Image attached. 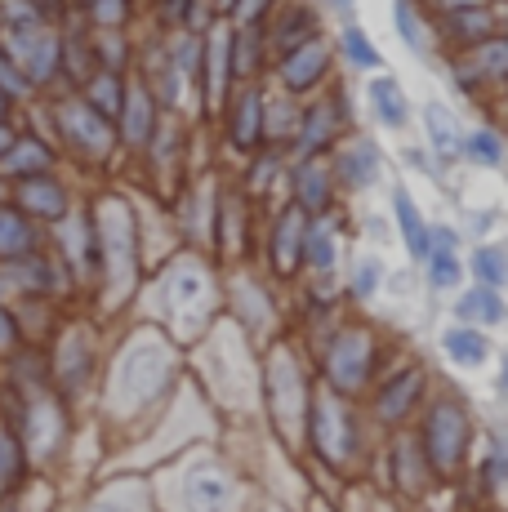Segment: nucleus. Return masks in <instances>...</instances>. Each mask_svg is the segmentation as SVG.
Masks as SVG:
<instances>
[{
  "instance_id": "a19ab883",
  "label": "nucleus",
  "mask_w": 508,
  "mask_h": 512,
  "mask_svg": "<svg viewBox=\"0 0 508 512\" xmlns=\"http://www.w3.org/2000/svg\"><path fill=\"white\" fill-rule=\"evenodd\" d=\"M130 18H134V0H90L85 5V23L103 27V32H125Z\"/></svg>"
},
{
  "instance_id": "f03ea898",
  "label": "nucleus",
  "mask_w": 508,
  "mask_h": 512,
  "mask_svg": "<svg viewBox=\"0 0 508 512\" xmlns=\"http://www.w3.org/2000/svg\"><path fill=\"white\" fill-rule=\"evenodd\" d=\"M174 352L165 348L161 339H152V334H139V339H130L121 348V357H116L112 374H107V401H112L116 415H139L143 406H152L156 397L165 392V383H170L174 374Z\"/></svg>"
},
{
  "instance_id": "49530a36",
  "label": "nucleus",
  "mask_w": 508,
  "mask_h": 512,
  "mask_svg": "<svg viewBox=\"0 0 508 512\" xmlns=\"http://www.w3.org/2000/svg\"><path fill=\"white\" fill-rule=\"evenodd\" d=\"M0 94H9L14 103H32V98H36V85L27 81L23 67H18L5 49H0Z\"/></svg>"
},
{
  "instance_id": "f8f14e48",
  "label": "nucleus",
  "mask_w": 508,
  "mask_h": 512,
  "mask_svg": "<svg viewBox=\"0 0 508 512\" xmlns=\"http://www.w3.org/2000/svg\"><path fill=\"white\" fill-rule=\"evenodd\" d=\"M54 259L67 268L72 285L99 281V245H94V223L90 214H67L63 223H54Z\"/></svg>"
},
{
  "instance_id": "6e6552de",
  "label": "nucleus",
  "mask_w": 508,
  "mask_h": 512,
  "mask_svg": "<svg viewBox=\"0 0 508 512\" xmlns=\"http://www.w3.org/2000/svg\"><path fill=\"white\" fill-rule=\"evenodd\" d=\"M45 366H50V383L58 397H81L94 383V374H99V339H94V330L63 326L54 343V357Z\"/></svg>"
},
{
  "instance_id": "6ab92c4d",
  "label": "nucleus",
  "mask_w": 508,
  "mask_h": 512,
  "mask_svg": "<svg viewBox=\"0 0 508 512\" xmlns=\"http://www.w3.org/2000/svg\"><path fill=\"white\" fill-rule=\"evenodd\" d=\"M45 250V228L27 219L14 201H0V268L5 263H23Z\"/></svg>"
},
{
  "instance_id": "9b49d317",
  "label": "nucleus",
  "mask_w": 508,
  "mask_h": 512,
  "mask_svg": "<svg viewBox=\"0 0 508 512\" xmlns=\"http://www.w3.org/2000/svg\"><path fill=\"white\" fill-rule=\"evenodd\" d=\"M308 437L317 446V455L326 459L330 468H348L357 455V423L348 415V406L330 392V397H317L312 401V415H308Z\"/></svg>"
},
{
  "instance_id": "0eeeda50",
  "label": "nucleus",
  "mask_w": 508,
  "mask_h": 512,
  "mask_svg": "<svg viewBox=\"0 0 508 512\" xmlns=\"http://www.w3.org/2000/svg\"><path fill=\"white\" fill-rule=\"evenodd\" d=\"M0 49L23 67L36 94L58 90L63 72V27H0Z\"/></svg>"
},
{
  "instance_id": "1a4fd4ad",
  "label": "nucleus",
  "mask_w": 508,
  "mask_h": 512,
  "mask_svg": "<svg viewBox=\"0 0 508 512\" xmlns=\"http://www.w3.org/2000/svg\"><path fill=\"white\" fill-rule=\"evenodd\" d=\"M321 370H326L330 392H344V397L348 392H361L370 379V370H375V334L366 326H344L335 339H330Z\"/></svg>"
},
{
  "instance_id": "cd10ccee",
  "label": "nucleus",
  "mask_w": 508,
  "mask_h": 512,
  "mask_svg": "<svg viewBox=\"0 0 508 512\" xmlns=\"http://www.w3.org/2000/svg\"><path fill=\"white\" fill-rule=\"evenodd\" d=\"M214 245H219L228 259H237L246 250V201L241 192H223L219 210H214Z\"/></svg>"
},
{
  "instance_id": "72a5a7b5",
  "label": "nucleus",
  "mask_w": 508,
  "mask_h": 512,
  "mask_svg": "<svg viewBox=\"0 0 508 512\" xmlns=\"http://www.w3.org/2000/svg\"><path fill=\"white\" fill-rule=\"evenodd\" d=\"M442 352L455 361V366L477 370V366H486V357H491V343H486V334L477 326H451L442 334Z\"/></svg>"
},
{
  "instance_id": "bf43d9fd",
  "label": "nucleus",
  "mask_w": 508,
  "mask_h": 512,
  "mask_svg": "<svg viewBox=\"0 0 508 512\" xmlns=\"http://www.w3.org/2000/svg\"><path fill=\"white\" fill-rule=\"evenodd\" d=\"M339 5H348V0H339Z\"/></svg>"
},
{
  "instance_id": "f704fd0d",
  "label": "nucleus",
  "mask_w": 508,
  "mask_h": 512,
  "mask_svg": "<svg viewBox=\"0 0 508 512\" xmlns=\"http://www.w3.org/2000/svg\"><path fill=\"white\" fill-rule=\"evenodd\" d=\"M263 54H268V49H263V27L259 23L254 27H232V76H237L241 85L254 81Z\"/></svg>"
},
{
  "instance_id": "79ce46f5",
  "label": "nucleus",
  "mask_w": 508,
  "mask_h": 512,
  "mask_svg": "<svg viewBox=\"0 0 508 512\" xmlns=\"http://www.w3.org/2000/svg\"><path fill=\"white\" fill-rule=\"evenodd\" d=\"M473 277H477V285H491V290H500V285L508 281V254L495 250V245H477Z\"/></svg>"
},
{
  "instance_id": "4d7b16f0",
  "label": "nucleus",
  "mask_w": 508,
  "mask_h": 512,
  "mask_svg": "<svg viewBox=\"0 0 508 512\" xmlns=\"http://www.w3.org/2000/svg\"><path fill=\"white\" fill-rule=\"evenodd\" d=\"M14 98H9V94H0V121H9V116H14Z\"/></svg>"
},
{
  "instance_id": "3c124183",
  "label": "nucleus",
  "mask_w": 508,
  "mask_h": 512,
  "mask_svg": "<svg viewBox=\"0 0 508 512\" xmlns=\"http://www.w3.org/2000/svg\"><path fill=\"white\" fill-rule=\"evenodd\" d=\"M277 152H268V156H263V161H254V170H250V179H246V187H250V192H268V187H272V179H277Z\"/></svg>"
},
{
  "instance_id": "dca6fc26",
  "label": "nucleus",
  "mask_w": 508,
  "mask_h": 512,
  "mask_svg": "<svg viewBox=\"0 0 508 512\" xmlns=\"http://www.w3.org/2000/svg\"><path fill=\"white\" fill-rule=\"evenodd\" d=\"M223 112H228V143L237 147L241 156H254V147L268 139V94L250 81L228 98Z\"/></svg>"
},
{
  "instance_id": "bb28decb",
  "label": "nucleus",
  "mask_w": 508,
  "mask_h": 512,
  "mask_svg": "<svg viewBox=\"0 0 508 512\" xmlns=\"http://www.w3.org/2000/svg\"><path fill=\"white\" fill-rule=\"evenodd\" d=\"M304 263L317 272V277L335 272V263H339V219H330V214H312L308 219Z\"/></svg>"
},
{
  "instance_id": "ddd939ff",
  "label": "nucleus",
  "mask_w": 508,
  "mask_h": 512,
  "mask_svg": "<svg viewBox=\"0 0 508 512\" xmlns=\"http://www.w3.org/2000/svg\"><path fill=\"white\" fill-rule=\"evenodd\" d=\"M205 54H201V98H205V112L219 116L228 107V90L237 85L232 76V27L228 23H214L210 32H201Z\"/></svg>"
},
{
  "instance_id": "2f4dec72",
  "label": "nucleus",
  "mask_w": 508,
  "mask_h": 512,
  "mask_svg": "<svg viewBox=\"0 0 508 512\" xmlns=\"http://www.w3.org/2000/svg\"><path fill=\"white\" fill-rule=\"evenodd\" d=\"M442 32L451 36V45H455V49H473V45H482L486 36H495V14H491L486 5H477V9H459V14L442 18Z\"/></svg>"
},
{
  "instance_id": "4be33fe9",
  "label": "nucleus",
  "mask_w": 508,
  "mask_h": 512,
  "mask_svg": "<svg viewBox=\"0 0 508 512\" xmlns=\"http://www.w3.org/2000/svg\"><path fill=\"white\" fill-rule=\"evenodd\" d=\"M424 388H428V374L419 370V366L397 370L393 379H388L384 388L375 392V419H379V423H402V419L410 415V410L419 406Z\"/></svg>"
},
{
  "instance_id": "f257e3e1",
  "label": "nucleus",
  "mask_w": 508,
  "mask_h": 512,
  "mask_svg": "<svg viewBox=\"0 0 508 512\" xmlns=\"http://www.w3.org/2000/svg\"><path fill=\"white\" fill-rule=\"evenodd\" d=\"M94 245H99V290L107 303H125L139 285V223L125 196L107 192L90 210Z\"/></svg>"
},
{
  "instance_id": "4c0bfd02",
  "label": "nucleus",
  "mask_w": 508,
  "mask_h": 512,
  "mask_svg": "<svg viewBox=\"0 0 508 512\" xmlns=\"http://www.w3.org/2000/svg\"><path fill=\"white\" fill-rule=\"evenodd\" d=\"M90 49H94V63L103 67V72H130V58L134 49L125 41V32H103V27H90Z\"/></svg>"
},
{
  "instance_id": "c9c22d12",
  "label": "nucleus",
  "mask_w": 508,
  "mask_h": 512,
  "mask_svg": "<svg viewBox=\"0 0 508 512\" xmlns=\"http://www.w3.org/2000/svg\"><path fill=\"white\" fill-rule=\"evenodd\" d=\"M459 317H464V326H500L504 321V299L500 290H491V285H473L468 294H459Z\"/></svg>"
},
{
  "instance_id": "6e6d98bb",
  "label": "nucleus",
  "mask_w": 508,
  "mask_h": 512,
  "mask_svg": "<svg viewBox=\"0 0 508 512\" xmlns=\"http://www.w3.org/2000/svg\"><path fill=\"white\" fill-rule=\"evenodd\" d=\"M214 5V18H228L232 14V5H237V0H210Z\"/></svg>"
},
{
  "instance_id": "7ed1b4c3",
  "label": "nucleus",
  "mask_w": 508,
  "mask_h": 512,
  "mask_svg": "<svg viewBox=\"0 0 508 512\" xmlns=\"http://www.w3.org/2000/svg\"><path fill=\"white\" fill-rule=\"evenodd\" d=\"M50 130H54V147L63 156H72L76 165H107L116 156V125L99 116L81 94H54L50 98Z\"/></svg>"
},
{
  "instance_id": "e433bc0d",
  "label": "nucleus",
  "mask_w": 508,
  "mask_h": 512,
  "mask_svg": "<svg viewBox=\"0 0 508 512\" xmlns=\"http://www.w3.org/2000/svg\"><path fill=\"white\" fill-rule=\"evenodd\" d=\"M424 130H428V143H433V152L442 156V161H455L459 147H464V134H459L455 116L446 112L442 103H433V107L424 112Z\"/></svg>"
},
{
  "instance_id": "58836bf2",
  "label": "nucleus",
  "mask_w": 508,
  "mask_h": 512,
  "mask_svg": "<svg viewBox=\"0 0 508 512\" xmlns=\"http://www.w3.org/2000/svg\"><path fill=\"white\" fill-rule=\"evenodd\" d=\"M424 272H428V285H433V290H455V285H459V277H464V263H459L455 245L428 241V254H424Z\"/></svg>"
},
{
  "instance_id": "20e7f679",
  "label": "nucleus",
  "mask_w": 508,
  "mask_h": 512,
  "mask_svg": "<svg viewBox=\"0 0 508 512\" xmlns=\"http://www.w3.org/2000/svg\"><path fill=\"white\" fill-rule=\"evenodd\" d=\"M156 290H161L165 326L179 334V339H192V334L205 330V321H210V312H214V281L201 259H192V254L174 259L170 268L161 272Z\"/></svg>"
},
{
  "instance_id": "c756f323",
  "label": "nucleus",
  "mask_w": 508,
  "mask_h": 512,
  "mask_svg": "<svg viewBox=\"0 0 508 512\" xmlns=\"http://www.w3.org/2000/svg\"><path fill=\"white\" fill-rule=\"evenodd\" d=\"M125 85H130V76H121V72H103V67H99V72H94L76 94H81L99 116H107V121L116 125V116H121V107H125Z\"/></svg>"
},
{
  "instance_id": "c03bdc74",
  "label": "nucleus",
  "mask_w": 508,
  "mask_h": 512,
  "mask_svg": "<svg viewBox=\"0 0 508 512\" xmlns=\"http://www.w3.org/2000/svg\"><path fill=\"white\" fill-rule=\"evenodd\" d=\"M23 348H27V330H23V321H18L14 303L0 299V361H14Z\"/></svg>"
},
{
  "instance_id": "f3484780",
  "label": "nucleus",
  "mask_w": 508,
  "mask_h": 512,
  "mask_svg": "<svg viewBox=\"0 0 508 512\" xmlns=\"http://www.w3.org/2000/svg\"><path fill=\"white\" fill-rule=\"evenodd\" d=\"M156 125H161V103H156L148 85L134 76V81L125 85L121 116H116V139H121V147H130V152H148Z\"/></svg>"
},
{
  "instance_id": "39448f33",
  "label": "nucleus",
  "mask_w": 508,
  "mask_h": 512,
  "mask_svg": "<svg viewBox=\"0 0 508 512\" xmlns=\"http://www.w3.org/2000/svg\"><path fill=\"white\" fill-rule=\"evenodd\" d=\"M419 446H424V459H428V468H433V477H446V481L459 477V468H464V459H468V446H473V419H468V410L459 406L455 397H437L433 406H428Z\"/></svg>"
},
{
  "instance_id": "603ef678",
  "label": "nucleus",
  "mask_w": 508,
  "mask_h": 512,
  "mask_svg": "<svg viewBox=\"0 0 508 512\" xmlns=\"http://www.w3.org/2000/svg\"><path fill=\"white\" fill-rule=\"evenodd\" d=\"M486 481H508V441L495 437L491 441V455H486Z\"/></svg>"
},
{
  "instance_id": "7c9ffc66",
  "label": "nucleus",
  "mask_w": 508,
  "mask_h": 512,
  "mask_svg": "<svg viewBox=\"0 0 508 512\" xmlns=\"http://www.w3.org/2000/svg\"><path fill=\"white\" fill-rule=\"evenodd\" d=\"M366 98H370V112H375L388 130H402L406 125L410 103H406V90L393 81V76H375V81H366Z\"/></svg>"
},
{
  "instance_id": "473e14b6",
  "label": "nucleus",
  "mask_w": 508,
  "mask_h": 512,
  "mask_svg": "<svg viewBox=\"0 0 508 512\" xmlns=\"http://www.w3.org/2000/svg\"><path fill=\"white\" fill-rule=\"evenodd\" d=\"M393 214H397V232H402L410 259L424 263V254H428V223H424V214H419L415 196H410L406 187H397V192H393Z\"/></svg>"
},
{
  "instance_id": "864d4df0",
  "label": "nucleus",
  "mask_w": 508,
  "mask_h": 512,
  "mask_svg": "<svg viewBox=\"0 0 508 512\" xmlns=\"http://www.w3.org/2000/svg\"><path fill=\"white\" fill-rule=\"evenodd\" d=\"M433 14H442V18H451V14H459V9H477L482 0H424Z\"/></svg>"
},
{
  "instance_id": "c85d7f7f",
  "label": "nucleus",
  "mask_w": 508,
  "mask_h": 512,
  "mask_svg": "<svg viewBox=\"0 0 508 512\" xmlns=\"http://www.w3.org/2000/svg\"><path fill=\"white\" fill-rule=\"evenodd\" d=\"M27 468H32V459H27V446H23V437H18L14 419L0 415V495L23 486Z\"/></svg>"
},
{
  "instance_id": "ea45409f",
  "label": "nucleus",
  "mask_w": 508,
  "mask_h": 512,
  "mask_svg": "<svg viewBox=\"0 0 508 512\" xmlns=\"http://www.w3.org/2000/svg\"><path fill=\"white\" fill-rule=\"evenodd\" d=\"M459 156H468L473 165H482V170H500L504 165V143L495 130H473L459 147Z\"/></svg>"
},
{
  "instance_id": "a18cd8bd",
  "label": "nucleus",
  "mask_w": 508,
  "mask_h": 512,
  "mask_svg": "<svg viewBox=\"0 0 508 512\" xmlns=\"http://www.w3.org/2000/svg\"><path fill=\"white\" fill-rule=\"evenodd\" d=\"M397 32L406 36V45L415 49V54H428V27H424V18H419V5L415 0H397Z\"/></svg>"
},
{
  "instance_id": "a878e982",
  "label": "nucleus",
  "mask_w": 508,
  "mask_h": 512,
  "mask_svg": "<svg viewBox=\"0 0 508 512\" xmlns=\"http://www.w3.org/2000/svg\"><path fill=\"white\" fill-rule=\"evenodd\" d=\"M335 179L348 187V192H361V187H370V179L379 174V147L370 139H353L348 147H339L335 152Z\"/></svg>"
},
{
  "instance_id": "8fccbe9b",
  "label": "nucleus",
  "mask_w": 508,
  "mask_h": 512,
  "mask_svg": "<svg viewBox=\"0 0 508 512\" xmlns=\"http://www.w3.org/2000/svg\"><path fill=\"white\" fill-rule=\"evenodd\" d=\"M272 5H277V0H237L228 18H232L237 27H254V23H263V18H268Z\"/></svg>"
},
{
  "instance_id": "aec40b11",
  "label": "nucleus",
  "mask_w": 508,
  "mask_h": 512,
  "mask_svg": "<svg viewBox=\"0 0 508 512\" xmlns=\"http://www.w3.org/2000/svg\"><path fill=\"white\" fill-rule=\"evenodd\" d=\"M304 236H308V214L299 205H286L272 223V236H268V250H272V268L277 277H295L299 263H304Z\"/></svg>"
},
{
  "instance_id": "37998d69",
  "label": "nucleus",
  "mask_w": 508,
  "mask_h": 512,
  "mask_svg": "<svg viewBox=\"0 0 508 512\" xmlns=\"http://www.w3.org/2000/svg\"><path fill=\"white\" fill-rule=\"evenodd\" d=\"M85 512H152V508H148V499H143V490L112 486V490H103L99 499H90V508Z\"/></svg>"
},
{
  "instance_id": "412c9836",
  "label": "nucleus",
  "mask_w": 508,
  "mask_h": 512,
  "mask_svg": "<svg viewBox=\"0 0 508 512\" xmlns=\"http://www.w3.org/2000/svg\"><path fill=\"white\" fill-rule=\"evenodd\" d=\"M58 170V147L50 139H32V134H18V143L0 156V183H23L36 174H54Z\"/></svg>"
},
{
  "instance_id": "5fc2aeb1",
  "label": "nucleus",
  "mask_w": 508,
  "mask_h": 512,
  "mask_svg": "<svg viewBox=\"0 0 508 512\" xmlns=\"http://www.w3.org/2000/svg\"><path fill=\"white\" fill-rule=\"evenodd\" d=\"M14 143H18V125L14 121H0V156H5Z\"/></svg>"
},
{
  "instance_id": "2eb2a0df",
  "label": "nucleus",
  "mask_w": 508,
  "mask_h": 512,
  "mask_svg": "<svg viewBox=\"0 0 508 512\" xmlns=\"http://www.w3.org/2000/svg\"><path fill=\"white\" fill-rule=\"evenodd\" d=\"M9 201L27 219L41 223V228H54V223H63L72 214V187L58 179V174H36V179H23L9 187Z\"/></svg>"
},
{
  "instance_id": "423d86ee",
  "label": "nucleus",
  "mask_w": 508,
  "mask_h": 512,
  "mask_svg": "<svg viewBox=\"0 0 508 512\" xmlns=\"http://www.w3.org/2000/svg\"><path fill=\"white\" fill-rule=\"evenodd\" d=\"M241 508V486L223 464L214 459H192L179 468L170 486V512H237Z\"/></svg>"
},
{
  "instance_id": "13d9d810",
  "label": "nucleus",
  "mask_w": 508,
  "mask_h": 512,
  "mask_svg": "<svg viewBox=\"0 0 508 512\" xmlns=\"http://www.w3.org/2000/svg\"><path fill=\"white\" fill-rule=\"evenodd\" d=\"M500 388H504V397H508V361H504V370H500Z\"/></svg>"
},
{
  "instance_id": "9d476101",
  "label": "nucleus",
  "mask_w": 508,
  "mask_h": 512,
  "mask_svg": "<svg viewBox=\"0 0 508 512\" xmlns=\"http://www.w3.org/2000/svg\"><path fill=\"white\" fill-rule=\"evenodd\" d=\"M268 406L286 441L308 437V383H304V370L286 352H277L268 366Z\"/></svg>"
},
{
  "instance_id": "5701e85b",
  "label": "nucleus",
  "mask_w": 508,
  "mask_h": 512,
  "mask_svg": "<svg viewBox=\"0 0 508 512\" xmlns=\"http://www.w3.org/2000/svg\"><path fill=\"white\" fill-rule=\"evenodd\" d=\"M455 72L464 85H508V36H486L482 45L464 49Z\"/></svg>"
},
{
  "instance_id": "4468645a",
  "label": "nucleus",
  "mask_w": 508,
  "mask_h": 512,
  "mask_svg": "<svg viewBox=\"0 0 508 512\" xmlns=\"http://www.w3.org/2000/svg\"><path fill=\"white\" fill-rule=\"evenodd\" d=\"M259 27H263V49H268L272 58H281V54H290V49H299L304 41H312L321 18L308 0H277Z\"/></svg>"
},
{
  "instance_id": "de8ad7c7",
  "label": "nucleus",
  "mask_w": 508,
  "mask_h": 512,
  "mask_svg": "<svg viewBox=\"0 0 508 512\" xmlns=\"http://www.w3.org/2000/svg\"><path fill=\"white\" fill-rule=\"evenodd\" d=\"M339 54H344L353 67H361V72L379 67V49L370 45V41H366V32H357V27H348V32L339 36Z\"/></svg>"
},
{
  "instance_id": "09e8293b",
  "label": "nucleus",
  "mask_w": 508,
  "mask_h": 512,
  "mask_svg": "<svg viewBox=\"0 0 508 512\" xmlns=\"http://www.w3.org/2000/svg\"><path fill=\"white\" fill-rule=\"evenodd\" d=\"M379 285H384V259H375V254L357 259V268H353V299H375Z\"/></svg>"
},
{
  "instance_id": "393cba45",
  "label": "nucleus",
  "mask_w": 508,
  "mask_h": 512,
  "mask_svg": "<svg viewBox=\"0 0 508 512\" xmlns=\"http://www.w3.org/2000/svg\"><path fill=\"white\" fill-rule=\"evenodd\" d=\"M335 139H339V112H335V103H312L308 112H299V130H295V156H299V161L330 152Z\"/></svg>"
},
{
  "instance_id": "a211bd4d",
  "label": "nucleus",
  "mask_w": 508,
  "mask_h": 512,
  "mask_svg": "<svg viewBox=\"0 0 508 512\" xmlns=\"http://www.w3.org/2000/svg\"><path fill=\"white\" fill-rule=\"evenodd\" d=\"M330 72V45L321 41V36H312L299 49H290V54L277 58V81L286 94H308L317 90L321 81H326Z\"/></svg>"
},
{
  "instance_id": "b1692460",
  "label": "nucleus",
  "mask_w": 508,
  "mask_h": 512,
  "mask_svg": "<svg viewBox=\"0 0 508 512\" xmlns=\"http://www.w3.org/2000/svg\"><path fill=\"white\" fill-rule=\"evenodd\" d=\"M295 205L304 214H326L330 201H335V170H330L321 156H308V161L295 165Z\"/></svg>"
}]
</instances>
